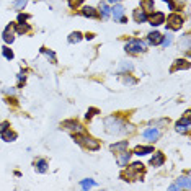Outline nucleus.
<instances>
[{
  "instance_id": "c85d7f7f",
  "label": "nucleus",
  "mask_w": 191,
  "mask_h": 191,
  "mask_svg": "<svg viewBox=\"0 0 191 191\" xmlns=\"http://www.w3.org/2000/svg\"><path fill=\"white\" fill-rule=\"evenodd\" d=\"M8 126H10V124H8L7 121H5V123H2V124H0V134H2V132H4V131H7V129H8Z\"/></svg>"
},
{
  "instance_id": "423d86ee",
  "label": "nucleus",
  "mask_w": 191,
  "mask_h": 191,
  "mask_svg": "<svg viewBox=\"0 0 191 191\" xmlns=\"http://www.w3.org/2000/svg\"><path fill=\"white\" fill-rule=\"evenodd\" d=\"M149 21H150V25H162L163 21H165V15L162 13V11H155V13L152 15L150 18H147Z\"/></svg>"
},
{
  "instance_id": "a211bd4d",
  "label": "nucleus",
  "mask_w": 191,
  "mask_h": 191,
  "mask_svg": "<svg viewBox=\"0 0 191 191\" xmlns=\"http://www.w3.org/2000/svg\"><path fill=\"white\" fill-rule=\"evenodd\" d=\"M4 39H5V42H13V31H11V26H8L7 29H5V33H4Z\"/></svg>"
},
{
  "instance_id": "f3484780",
  "label": "nucleus",
  "mask_w": 191,
  "mask_h": 191,
  "mask_svg": "<svg viewBox=\"0 0 191 191\" xmlns=\"http://www.w3.org/2000/svg\"><path fill=\"white\" fill-rule=\"evenodd\" d=\"M111 150L113 152H119V150H124V149H127V141H123V142H119V144H114V145H111Z\"/></svg>"
},
{
  "instance_id": "f257e3e1",
  "label": "nucleus",
  "mask_w": 191,
  "mask_h": 191,
  "mask_svg": "<svg viewBox=\"0 0 191 191\" xmlns=\"http://www.w3.org/2000/svg\"><path fill=\"white\" fill-rule=\"evenodd\" d=\"M105 126H106V131L110 132V134H119V132H124L121 127L123 126V123H121L118 118L114 116H110V118H106L105 119Z\"/></svg>"
},
{
  "instance_id": "dca6fc26",
  "label": "nucleus",
  "mask_w": 191,
  "mask_h": 191,
  "mask_svg": "<svg viewBox=\"0 0 191 191\" xmlns=\"http://www.w3.org/2000/svg\"><path fill=\"white\" fill-rule=\"evenodd\" d=\"M123 13H124V8L121 7V5H116V7L113 8V17H114V20H121V18H123Z\"/></svg>"
},
{
  "instance_id": "6ab92c4d",
  "label": "nucleus",
  "mask_w": 191,
  "mask_h": 191,
  "mask_svg": "<svg viewBox=\"0 0 191 191\" xmlns=\"http://www.w3.org/2000/svg\"><path fill=\"white\" fill-rule=\"evenodd\" d=\"M82 13H83L85 17H90V18H95L96 15H98V13L95 11V8H92V7H85L83 10H82Z\"/></svg>"
},
{
  "instance_id": "7ed1b4c3",
  "label": "nucleus",
  "mask_w": 191,
  "mask_h": 191,
  "mask_svg": "<svg viewBox=\"0 0 191 191\" xmlns=\"http://www.w3.org/2000/svg\"><path fill=\"white\" fill-rule=\"evenodd\" d=\"M144 49H145V44L141 39H131L126 44V51H129V52H141Z\"/></svg>"
},
{
  "instance_id": "bb28decb",
  "label": "nucleus",
  "mask_w": 191,
  "mask_h": 191,
  "mask_svg": "<svg viewBox=\"0 0 191 191\" xmlns=\"http://www.w3.org/2000/svg\"><path fill=\"white\" fill-rule=\"evenodd\" d=\"M82 186H83V188H92V186H95V181H92V180H83V181H82Z\"/></svg>"
},
{
  "instance_id": "412c9836",
  "label": "nucleus",
  "mask_w": 191,
  "mask_h": 191,
  "mask_svg": "<svg viewBox=\"0 0 191 191\" xmlns=\"http://www.w3.org/2000/svg\"><path fill=\"white\" fill-rule=\"evenodd\" d=\"M188 67H190V62H188V60L180 59V60H177V64H175L173 70H175V69H188Z\"/></svg>"
},
{
  "instance_id": "473e14b6",
  "label": "nucleus",
  "mask_w": 191,
  "mask_h": 191,
  "mask_svg": "<svg viewBox=\"0 0 191 191\" xmlns=\"http://www.w3.org/2000/svg\"><path fill=\"white\" fill-rule=\"evenodd\" d=\"M25 20H28V15H20L18 17V21H25Z\"/></svg>"
},
{
  "instance_id": "2eb2a0df",
  "label": "nucleus",
  "mask_w": 191,
  "mask_h": 191,
  "mask_svg": "<svg viewBox=\"0 0 191 191\" xmlns=\"http://www.w3.org/2000/svg\"><path fill=\"white\" fill-rule=\"evenodd\" d=\"M83 141H85V145H87L88 149H92V150H96V149L100 147V144H98V142H95L92 137H85Z\"/></svg>"
},
{
  "instance_id": "9d476101",
  "label": "nucleus",
  "mask_w": 191,
  "mask_h": 191,
  "mask_svg": "<svg viewBox=\"0 0 191 191\" xmlns=\"http://www.w3.org/2000/svg\"><path fill=\"white\" fill-rule=\"evenodd\" d=\"M147 13H145L144 10H136L134 11V20L137 21V23H144V21H147Z\"/></svg>"
},
{
  "instance_id": "20e7f679",
  "label": "nucleus",
  "mask_w": 191,
  "mask_h": 191,
  "mask_svg": "<svg viewBox=\"0 0 191 191\" xmlns=\"http://www.w3.org/2000/svg\"><path fill=\"white\" fill-rule=\"evenodd\" d=\"M185 114H186V116L177 123V131L178 132H188L190 131V111H186Z\"/></svg>"
},
{
  "instance_id": "0eeeda50",
  "label": "nucleus",
  "mask_w": 191,
  "mask_h": 191,
  "mask_svg": "<svg viewBox=\"0 0 191 191\" xmlns=\"http://www.w3.org/2000/svg\"><path fill=\"white\" fill-rule=\"evenodd\" d=\"M163 160H165L163 154L157 152V154H154V157L150 159V165H154V167H160V165L163 163Z\"/></svg>"
},
{
  "instance_id": "393cba45",
  "label": "nucleus",
  "mask_w": 191,
  "mask_h": 191,
  "mask_svg": "<svg viewBox=\"0 0 191 191\" xmlns=\"http://www.w3.org/2000/svg\"><path fill=\"white\" fill-rule=\"evenodd\" d=\"M160 42H162V44H163V46H170V44H172V36H170V34H167L165 36V38H162V41H160Z\"/></svg>"
},
{
  "instance_id": "aec40b11",
  "label": "nucleus",
  "mask_w": 191,
  "mask_h": 191,
  "mask_svg": "<svg viewBox=\"0 0 191 191\" xmlns=\"http://www.w3.org/2000/svg\"><path fill=\"white\" fill-rule=\"evenodd\" d=\"M2 134H4V141H7V142H11V141L17 139V134H15V132H10L8 129H7V131H4Z\"/></svg>"
},
{
  "instance_id": "f03ea898",
  "label": "nucleus",
  "mask_w": 191,
  "mask_h": 191,
  "mask_svg": "<svg viewBox=\"0 0 191 191\" xmlns=\"http://www.w3.org/2000/svg\"><path fill=\"white\" fill-rule=\"evenodd\" d=\"M181 25H183V18H181L180 15L173 13L167 18V26H168L170 29H180Z\"/></svg>"
},
{
  "instance_id": "f704fd0d",
  "label": "nucleus",
  "mask_w": 191,
  "mask_h": 191,
  "mask_svg": "<svg viewBox=\"0 0 191 191\" xmlns=\"http://www.w3.org/2000/svg\"><path fill=\"white\" fill-rule=\"evenodd\" d=\"M108 2H111V4H116V2H119V0H108Z\"/></svg>"
},
{
  "instance_id": "39448f33",
  "label": "nucleus",
  "mask_w": 191,
  "mask_h": 191,
  "mask_svg": "<svg viewBox=\"0 0 191 191\" xmlns=\"http://www.w3.org/2000/svg\"><path fill=\"white\" fill-rule=\"evenodd\" d=\"M170 190H191V183H190V178L185 177V178H180L175 185L170 186Z\"/></svg>"
},
{
  "instance_id": "9b49d317",
  "label": "nucleus",
  "mask_w": 191,
  "mask_h": 191,
  "mask_svg": "<svg viewBox=\"0 0 191 191\" xmlns=\"http://www.w3.org/2000/svg\"><path fill=\"white\" fill-rule=\"evenodd\" d=\"M34 167H36V170H38L39 173H46L47 172V162L46 160H36V163H34Z\"/></svg>"
},
{
  "instance_id": "5701e85b",
  "label": "nucleus",
  "mask_w": 191,
  "mask_h": 191,
  "mask_svg": "<svg viewBox=\"0 0 191 191\" xmlns=\"http://www.w3.org/2000/svg\"><path fill=\"white\" fill-rule=\"evenodd\" d=\"M100 11H101L103 17H110V8H108V5L106 4H100Z\"/></svg>"
},
{
  "instance_id": "a878e982",
  "label": "nucleus",
  "mask_w": 191,
  "mask_h": 191,
  "mask_svg": "<svg viewBox=\"0 0 191 191\" xmlns=\"http://www.w3.org/2000/svg\"><path fill=\"white\" fill-rule=\"evenodd\" d=\"M17 31L20 33V34H21V33H26V31H29V26L28 25H18L17 26Z\"/></svg>"
},
{
  "instance_id": "4be33fe9",
  "label": "nucleus",
  "mask_w": 191,
  "mask_h": 191,
  "mask_svg": "<svg viewBox=\"0 0 191 191\" xmlns=\"http://www.w3.org/2000/svg\"><path fill=\"white\" fill-rule=\"evenodd\" d=\"M82 39V34L78 31H75V33H72L70 36H69V42H78Z\"/></svg>"
},
{
  "instance_id": "c756f323",
  "label": "nucleus",
  "mask_w": 191,
  "mask_h": 191,
  "mask_svg": "<svg viewBox=\"0 0 191 191\" xmlns=\"http://www.w3.org/2000/svg\"><path fill=\"white\" fill-rule=\"evenodd\" d=\"M42 52L46 54L47 57H51V59H52V62H56V57H54V52H51V51H46V49H42Z\"/></svg>"
},
{
  "instance_id": "ddd939ff",
  "label": "nucleus",
  "mask_w": 191,
  "mask_h": 191,
  "mask_svg": "<svg viewBox=\"0 0 191 191\" xmlns=\"http://www.w3.org/2000/svg\"><path fill=\"white\" fill-rule=\"evenodd\" d=\"M150 152H154V149L149 145V147H144V145H139V147H136V150H134V154H137V155H145V154H150Z\"/></svg>"
},
{
  "instance_id": "f8f14e48",
  "label": "nucleus",
  "mask_w": 191,
  "mask_h": 191,
  "mask_svg": "<svg viewBox=\"0 0 191 191\" xmlns=\"http://www.w3.org/2000/svg\"><path fill=\"white\" fill-rule=\"evenodd\" d=\"M160 41H162V34H160V33L154 31V33L149 34V42H150V44H160Z\"/></svg>"
},
{
  "instance_id": "cd10ccee",
  "label": "nucleus",
  "mask_w": 191,
  "mask_h": 191,
  "mask_svg": "<svg viewBox=\"0 0 191 191\" xmlns=\"http://www.w3.org/2000/svg\"><path fill=\"white\" fill-rule=\"evenodd\" d=\"M4 56H5V59H13V52L8 47H4Z\"/></svg>"
},
{
  "instance_id": "7c9ffc66",
  "label": "nucleus",
  "mask_w": 191,
  "mask_h": 191,
  "mask_svg": "<svg viewBox=\"0 0 191 191\" xmlns=\"http://www.w3.org/2000/svg\"><path fill=\"white\" fill-rule=\"evenodd\" d=\"M82 0H69V4H70V7H77L78 4H80Z\"/></svg>"
},
{
  "instance_id": "b1692460",
  "label": "nucleus",
  "mask_w": 191,
  "mask_h": 191,
  "mask_svg": "<svg viewBox=\"0 0 191 191\" xmlns=\"http://www.w3.org/2000/svg\"><path fill=\"white\" fill-rule=\"evenodd\" d=\"M26 2H28V0H17V2H15V8H17V10H21V8L26 5Z\"/></svg>"
},
{
  "instance_id": "1a4fd4ad",
  "label": "nucleus",
  "mask_w": 191,
  "mask_h": 191,
  "mask_svg": "<svg viewBox=\"0 0 191 191\" xmlns=\"http://www.w3.org/2000/svg\"><path fill=\"white\" fill-rule=\"evenodd\" d=\"M129 157H131V154L126 152V150H123V152L118 155V163H119V167H124L127 162H129Z\"/></svg>"
},
{
  "instance_id": "2f4dec72",
  "label": "nucleus",
  "mask_w": 191,
  "mask_h": 191,
  "mask_svg": "<svg viewBox=\"0 0 191 191\" xmlns=\"http://www.w3.org/2000/svg\"><path fill=\"white\" fill-rule=\"evenodd\" d=\"M93 113H98V110H90L88 113H87V118H92V116H93Z\"/></svg>"
},
{
  "instance_id": "4468645a",
  "label": "nucleus",
  "mask_w": 191,
  "mask_h": 191,
  "mask_svg": "<svg viewBox=\"0 0 191 191\" xmlns=\"http://www.w3.org/2000/svg\"><path fill=\"white\" fill-rule=\"evenodd\" d=\"M141 5H142L145 13H147V11H154V2L152 0H141Z\"/></svg>"
},
{
  "instance_id": "72a5a7b5",
  "label": "nucleus",
  "mask_w": 191,
  "mask_h": 191,
  "mask_svg": "<svg viewBox=\"0 0 191 191\" xmlns=\"http://www.w3.org/2000/svg\"><path fill=\"white\" fill-rule=\"evenodd\" d=\"M165 2H168V4H170V8H173V4H172V0H165Z\"/></svg>"
},
{
  "instance_id": "6e6552de",
  "label": "nucleus",
  "mask_w": 191,
  "mask_h": 191,
  "mask_svg": "<svg viewBox=\"0 0 191 191\" xmlns=\"http://www.w3.org/2000/svg\"><path fill=\"white\" fill-rule=\"evenodd\" d=\"M159 136H160V132L157 129H147V131H144V137L149 139V141H157Z\"/></svg>"
}]
</instances>
